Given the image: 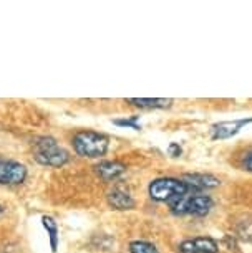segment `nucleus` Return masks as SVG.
Wrapping results in <instances>:
<instances>
[{
	"label": "nucleus",
	"instance_id": "1",
	"mask_svg": "<svg viewBox=\"0 0 252 253\" xmlns=\"http://www.w3.org/2000/svg\"><path fill=\"white\" fill-rule=\"evenodd\" d=\"M71 144L78 156L100 159L110 149V137L95 131H78L71 139Z\"/></svg>",
	"mask_w": 252,
	"mask_h": 253
},
{
	"label": "nucleus",
	"instance_id": "18",
	"mask_svg": "<svg viewBox=\"0 0 252 253\" xmlns=\"http://www.w3.org/2000/svg\"><path fill=\"white\" fill-rule=\"evenodd\" d=\"M3 210H5V207H3V205L0 204V215H2V213H3Z\"/></svg>",
	"mask_w": 252,
	"mask_h": 253
},
{
	"label": "nucleus",
	"instance_id": "14",
	"mask_svg": "<svg viewBox=\"0 0 252 253\" xmlns=\"http://www.w3.org/2000/svg\"><path fill=\"white\" fill-rule=\"evenodd\" d=\"M237 235L247 242H252V218L251 220L241 222L239 225H237Z\"/></svg>",
	"mask_w": 252,
	"mask_h": 253
},
{
	"label": "nucleus",
	"instance_id": "2",
	"mask_svg": "<svg viewBox=\"0 0 252 253\" xmlns=\"http://www.w3.org/2000/svg\"><path fill=\"white\" fill-rule=\"evenodd\" d=\"M33 159L42 166L61 167L70 161V154L53 137L42 136L33 142Z\"/></svg>",
	"mask_w": 252,
	"mask_h": 253
},
{
	"label": "nucleus",
	"instance_id": "9",
	"mask_svg": "<svg viewBox=\"0 0 252 253\" xmlns=\"http://www.w3.org/2000/svg\"><path fill=\"white\" fill-rule=\"evenodd\" d=\"M108 204L116 210H130L135 207V199L126 189L116 185L108 192Z\"/></svg>",
	"mask_w": 252,
	"mask_h": 253
},
{
	"label": "nucleus",
	"instance_id": "10",
	"mask_svg": "<svg viewBox=\"0 0 252 253\" xmlns=\"http://www.w3.org/2000/svg\"><path fill=\"white\" fill-rule=\"evenodd\" d=\"M183 180L191 185L193 189L199 190V192H201V190H206V189L219 187L221 185V180L211 174H186Z\"/></svg>",
	"mask_w": 252,
	"mask_h": 253
},
{
	"label": "nucleus",
	"instance_id": "15",
	"mask_svg": "<svg viewBox=\"0 0 252 253\" xmlns=\"http://www.w3.org/2000/svg\"><path fill=\"white\" fill-rule=\"evenodd\" d=\"M113 123H115L116 126L130 127V129H135V131L141 129V124L138 123V116H131V118H126V119H115Z\"/></svg>",
	"mask_w": 252,
	"mask_h": 253
},
{
	"label": "nucleus",
	"instance_id": "16",
	"mask_svg": "<svg viewBox=\"0 0 252 253\" xmlns=\"http://www.w3.org/2000/svg\"><path fill=\"white\" fill-rule=\"evenodd\" d=\"M168 152H169L171 157H179V156L183 154V149H181V146H179V144H176V142H171L169 147H168Z\"/></svg>",
	"mask_w": 252,
	"mask_h": 253
},
{
	"label": "nucleus",
	"instance_id": "13",
	"mask_svg": "<svg viewBox=\"0 0 252 253\" xmlns=\"http://www.w3.org/2000/svg\"><path fill=\"white\" fill-rule=\"evenodd\" d=\"M130 253H159L156 245H153L151 242L146 240H135L130 243V248H128Z\"/></svg>",
	"mask_w": 252,
	"mask_h": 253
},
{
	"label": "nucleus",
	"instance_id": "5",
	"mask_svg": "<svg viewBox=\"0 0 252 253\" xmlns=\"http://www.w3.org/2000/svg\"><path fill=\"white\" fill-rule=\"evenodd\" d=\"M27 166L18 161L0 157V185H20L27 179Z\"/></svg>",
	"mask_w": 252,
	"mask_h": 253
},
{
	"label": "nucleus",
	"instance_id": "12",
	"mask_svg": "<svg viewBox=\"0 0 252 253\" xmlns=\"http://www.w3.org/2000/svg\"><path fill=\"white\" fill-rule=\"evenodd\" d=\"M42 225L47 230V235L50 238V247H51V252L56 253L58 250V225H56L55 218L50 217V215H45L42 217Z\"/></svg>",
	"mask_w": 252,
	"mask_h": 253
},
{
	"label": "nucleus",
	"instance_id": "7",
	"mask_svg": "<svg viewBox=\"0 0 252 253\" xmlns=\"http://www.w3.org/2000/svg\"><path fill=\"white\" fill-rule=\"evenodd\" d=\"M252 123V118H244V119H232V121H221L212 126V139L214 141H222V139H229V137L236 136L242 127Z\"/></svg>",
	"mask_w": 252,
	"mask_h": 253
},
{
	"label": "nucleus",
	"instance_id": "6",
	"mask_svg": "<svg viewBox=\"0 0 252 253\" xmlns=\"http://www.w3.org/2000/svg\"><path fill=\"white\" fill-rule=\"evenodd\" d=\"M179 253H217L219 245L211 237H194L186 238L178 245Z\"/></svg>",
	"mask_w": 252,
	"mask_h": 253
},
{
	"label": "nucleus",
	"instance_id": "4",
	"mask_svg": "<svg viewBox=\"0 0 252 253\" xmlns=\"http://www.w3.org/2000/svg\"><path fill=\"white\" fill-rule=\"evenodd\" d=\"M214 205V200L209 195H202L201 192H191L183 197L174 199L169 202L171 210L176 215H194V217H204L211 212Z\"/></svg>",
	"mask_w": 252,
	"mask_h": 253
},
{
	"label": "nucleus",
	"instance_id": "11",
	"mask_svg": "<svg viewBox=\"0 0 252 253\" xmlns=\"http://www.w3.org/2000/svg\"><path fill=\"white\" fill-rule=\"evenodd\" d=\"M128 103L133 106H138L141 109H163L169 108L173 104V99H164V98H130Z\"/></svg>",
	"mask_w": 252,
	"mask_h": 253
},
{
	"label": "nucleus",
	"instance_id": "8",
	"mask_svg": "<svg viewBox=\"0 0 252 253\" xmlns=\"http://www.w3.org/2000/svg\"><path fill=\"white\" fill-rule=\"evenodd\" d=\"M95 172L104 182H113L126 172V166L120 161H101L95 166Z\"/></svg>",
	"mask_w": 252,
	"mask_h": 253
},
{
	"label": "nucleus",
	"instance_id": "3",
	"mask_svg": "<svg viewBox=\"0 0 252 253\" xmlns=\"http://www.w3.org/2000/svg\"><path fill=\"white\" fill-rule=\"evenodd\" d=\"M150 197L158 202H173L174 199L183 197L186 194L199 192V190L193 189L191 185L184 182L183 179H173V177H161L156 179L150 184L148 187Z\"/></svg>",
	"mask_w": 252,
	"mask_h": 253
},
{
	"label": "nucleus",
	"instance_id": "17",
	"mask_svg": "<svg viewBox=\"0 0 252 253\" xmlns=\"http://www.w3.org/2000/svg\"><path fill=\"white\" fill-rule=\"evenodd\" d=\"M244 167H246V170L252 172V151L247 152V156L244 157Z\"/></svg>",
	"mask_w": 252,
	"mask_h": 253
}]
</instances>
